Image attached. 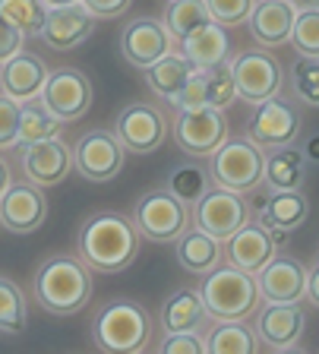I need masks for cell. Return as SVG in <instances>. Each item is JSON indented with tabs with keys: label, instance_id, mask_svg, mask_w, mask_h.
<instances>
[{
	"label": "cell",
	"instance_id": "cell-1",
	"mask_svg": "<svg viewBox=\"0 0 319 354\" xmlns=\"http://www.w3.org/2000/svg\"><path fill=\"white\" fill-rule=\"evenodd\" d=\"M142 234L136 231L133 218L117 209H98L79 225L76 234V257L89 266L92 272L114 275L133 266L139 257Z\"/></svg>",
	"mask_w": 319,
	"mask_h": 354
},
{
	"label": "cell",
	"instance_id": "cell-2",
	"mask_svg": "<svg viewBox=\"0 0 319 354\" xmlns=\"http://www.w3.org/2000/svg\"><path fill=\"white\" fill-rule=\"evenodd\" d=\"M32 297L51 317H73L92 301V269L79 257H48L32 275Z\"/></svg>",
	"mask_w": 319,
	"mask_h": 354
},
{
	"label": "cell",
	"instance_id": "cell-3",
	"mask_svg": "<svg viewBox=\"0 0 319 354\" xmlns=\"http://www.w3.org/2000/svg\"><path fill=\"white\" fill-rule=\"evenodd\" d=\"M92 339L108 354H142L152 345V319L136 301H108L92 323Z\"/></svg>",
	"mask_w": 319,
	"mask_h": 354
},
{
	"label": "cell",
	"instance_id": "cell-4",
	"mask_svg": "<svg viewBox=\"0 0 319 354\" xmlns=\"http://www.w3.org/2000/svg\"><path fill=\"white\" fill-rule=\"evenodd\" d=\"M200 295L212 319H246L256 313L262 301L260 288H256V275L244 272L231 263H222L209 275H202Z\"/></svg>",
	"mask_w": 319,
	"mask_h": 354
},
{
	"label": "cell",
	"instance_id": "cell-5",
	"mask_svg": "<svg viewBox=\"0 0 319 354\" xmlns=\"http://www.w3.org/2000/svg\"><path fill=\"white\" fill-rule=\"evenodd\" d=\"M262 155L266 149H260L250 136H238V140L228 136L209 155V177L215 187L246 196L262 184Z\"/></svg>",
	"mask_w": 319,
	"mask_h": 354
},
{
	"label": "cell",
	"instance_id": "cell-6",
	"mask_svg": "<svg viewBox=\"0 0 319 354\" xmlns=\"http://www.w3.org/2000/svg\"><path fill=\"white\" fill-rule=\"evenodd\" d=\"M133 225L146 241L174 243L190 225H193V215H190V206H186V203H180V199L164 187V190H148L136 199Z\"/></svg>",
	"mask_w": 319,
	"mask_h": 354
},
{
	"label": "cell",
	"instance_id": "cell-7",
	"mask_svg": "<svg viewBox=\"0 0 319 354\" xmlns=\"http://www.w3.org/2000/svg\"><path fill=\"white\" fill-rule=\"evenodd\" d=\"M228 118L218 108H177L171 124V136L180 152L190 158H209L228 140Z\"/></svg>",
	"mask_w": 319,
	"mask_h": 354
},
{
	"label": "cell",
	"instance_id": "cell-8",
	"mask_svg": "<svg viewBox=\"0 0 319 354\" xmlns=\"http://www.w3.org/2000/svg\"><path fill=\"white\" fill-rule=\"evenodd\" d=\"M38 98L45 102V108L60 124H73V120L89 114L95 88H92V80L82 73L79 66H57V70L48 73L45 88H41Z\"/></svg>",
	"mask_w": 319,
	"mask_h": 354
},
{
	"label": "cell",
	"instance_id": "cell-9",
	"mask_svg": "<svg viewBox=\"0 0 319 354\" xmlns=\"http://www.w3.org/2000/svg\"><path fill=\"white\" fill-rule=\"evenodd\" d=\"M126 149L114 136V130H89L73 146V168L89 184H108L124 171Z\"/></svg>",
	"mask_w": 319,
	"mask_h": 354
},
{
	"label": "cell",
	"instance_id": "cell-10",
	"mask_svg": "<svg viewBox=\"0 0 319 354\" xmlns=\"http://www.w3.org/2000/svg\"><path fill=\"white\" fill-rule=\"evenodd\" d=\"M168 118L155 104L130 102L114 120V136L120 140V146L133 155H152L168 142Z\"/></svg>",
	"mask_w": 319,
	"mask_h": 354
},
{
	"label": "cell",
	"instance_id": "cell-11",
	"mask_svg": "<svg viewBox=\"0 0 319 354\" xmlns=\"http://www.w3.org/2000/svg\"><path fill=\"white\" fill-rule=\"evenodd\" d=\"M231 76L238 86V98L246 104H260L266 98H275L282 92L284 70L275 54L266 51H244L231 60Z\"/></svg>",
	"mask_w": 319,
	"mask_h": 354
},
{
	"label": "cell",
	"instance_id": "cell-12",
	"mask_svg": "<svg viewBox=\"0 0 319 354\" xmlns=\"http://www.w3.org/2000/svg\"><path fill=\"white\" fill-rule=\"evenodd\" d=\"M190 215H193L196 228H202L206 234L224 243L244 221H250V206H246V196H240V193L224 190V187H209L193 203Z\"/></svg>",
	"mask_w": 319,
	"mask_h": 354
},
{
	"label": "cell",
	"instance_id": "cell-13",
	"mask_svg": "<svg viewBox=\"0 0 319 354\" xmlns=\"http://www.w3.org/2000/svg\"><path fill=\"white\" fill-rule=\"evenodd\" d=\"M246 136L260 149H278V146H294L300 136V114L291 102L284 98H266V102L253 104L250 124H246Z\"/></svg>",
	"mask_w": 319,
	"mask_h": 354
},
{
	"label": "cell",
	"instance_id": "cell-14",
	"mask_svg": "<svg viewBox=\"0 0 319 354\" xmlns=\"http://www.w3.org/2000/svg\"><path fill=\"white\" fill-rule=\"evenodd\" d=\"M238 102V86L231 76V60H222L215 66H200L186 86L171 98L174 108H218L224 111L228 104Z\"/></svg>",
	"mask_w": 319,
	"mask_h": 354
},
{
	"label": "cell",
	"instance_id": "cell-15",
	"mask_svg": "<svg viewBox=\"0 0 319 354\" xmlns=\"http://www.w3.org/2000/svg\"><path fill=\"white\" fill-rule=\"evenodd\" d=\"M48 218V196L45 187L32 180H13L0 196V228L10 234H32Z\"/></svg>",
	"mask_w": 319,
	"mask_h": 354
},
{
	"label": "cell",
	"instance_id": "cell-16",
	"mask_svg": "<svg viewBox=\"0 0 319 354\" xmlns=\"http://www.w3.org/2000/svg\"><path fill=\"white\" fill-rule=\"evenodd\" d=\"M171 51H174L171 32H168L164 19H155V16H136L120 32V54L136 70H146V66H152L155 60H162Z\"/></svg>",
	"mask_w": 319,
	"mask_h": 354
},
{
	"label": "cell",
	"instance_id": "cell-17",
	"mask_svg": "<svg viewBox=\"0 0 319 354\" xmlns=\"http://www.w3.org/2000/svg\"><path fill=\"white\" fill-rule=\"evenodd\" d=\"M307 329V310L300 304H266L256 313V339L269 351H291L297 348Z\"/></svg>",
	"mask_w": 319,
	"mask_h": 354
},
{
	"label": "cell",
	"instance_id": "cell-18",
	"mask_svg": "<svg viewBox=\"0 0 319 354\" xmlns=\"http://www.w3.org/2000/svg\"><path fill=\"white\" fill-rule=\"evenodd\" d=\"M256 288L266 304H300L307 297V266L297 257L275 253L256 272Z\"/></svg>",
	"mask_w": 319,
	"mask_h": 354
},
{
	"label": "cell",
	"instance_id": "cell-19",
	"mask_svg": "<svg viewBox=\"0 0 319 354\" xmlns=\"http://www.w3.org/2000/svg\"><path fill=\"white\" fill-rule=\"evenodd\" d=\"M95 32V16L82 3H67V7H51L45 13V26L38 35L45 38L51 51H73L82 41H89Z\"/></svg>",
	"mask_w": 319,
	"mask_h": 354
},
{
	"label": "cell",
	"instance_id": "cell-20",
	"mask_svg": "<svg viewBox=\"0 0 319 354\" xmlns=\"http://www.w3.org/2000/svg\"><path fill=\"white\" fill-rule=\"evenodd\" d=\"M70 168H73V149L60 140V136L23 146V174L32 184L54 187L60 180H67Z\"/></svg>",
	"mask_w": 319,
	"mask_h": 354
},
{
	"label": "cell",
	"instance_id": "cell-21",
	"mask_svg": "<svg viewBox=\"0 0 319 354\" xmlns=\"http://www.w3.org/2000/svg\"><path fill=\"white\" fill-rule=\"evenodd\" d=\"M297 10L291 7V0H256L246 16V29H250L253 41L262 48H282L291 41V29H294Z\"/></svg>",
	"mask_w": 319,
	"mask_h": 354
},
{
	"label": "cell",
	"instance_id": "cell-22",
	"mask_svg": "<svg viewBox=\"0 0 319 354\" xmlns=\"http://www.w3.org/2000/svg\"><path fill=\"white\" fill-rule=\"evenodd\" d=\"M48 73H51V70H48L45 60L38 57V54L16 51L10 60L0 64V92L23 104V102H29V98L41 95Z\"/></svg>",
	"mask_w": 319,
	"mask_h": 354
},
{
	"label": "cell",
	"instance_id": "cell-23",
	"mask_svg": "<svg viewBox=\"0 0 319 354\" xmlns=\"http://www.w3.org/2000/svg\"><path fill=\"white\" fill-rule=\"evenodd\" d=\"M275 253H278V247L272 243L269 231L262 228L260 221H256V225H253V221H244V225L224 241V259H228L231 266L244 269V272H250V275L260 272Z\"/></svg>",
	"mask_w": 319,
	"mask_h": 354
},
{
	"label": "cell",
	"instance_id": "cell-24",
	"mask_svg": "<svg viewBox=\"0 0 319 354\" xmlns=\"http://www.w3.org/2000/svg\"><path fill=\"white\" fill-rule=\"evenodd\" d=\"M174 253H177L180 269H186L196 279L209 275L215 266L224 263V243L215 241L212 234H206L202 228H186L174 241Z\"/></svg>",
	"mask_w": 319,
	"mask_h": 354
},
{
	"label": "cell",
	"instance_id": "cell-25",
	"mask_svg": "<svg viewBox=\"0 0 319 354\" xmlns=\"http://www.w3.org/2000/svg\"><path fill=\"white\" fill-rule=\"evenodd\" d=\"M209 313L202 304L200 288H177L162 304V329L164 332H202Z\"/></svg>",
	"mask_w": 319,
	"mask_h": 354
},
{
	"label": "cell",
	"instance_id": "cell-26",
	"mask_svg": "<svg viewBox=\"0 0 319 354\" xmlns=\"http://www.w3.org/2000/svg\"><path fill=\"white\" fill-rule=\"evenodd\" d=\"M307 218H310V199L304 190H272V196L260 206L262 228H282L291 234Z\"/></svg>",
	"mask_w": 319,
	"mask_h": 354
},
{
	"label": "cell",
	"instance_id": "cell-27",
	"mask_svg": "<svg viewBox=\"0 0 319 354\" xmlns=\"http://www.w3.org/2000/svg\"><path fill=\"white\" fill-rule=\"evenodd\" d=\"M304 177H307V162L300 149L294 146L266 149V155H262V184H269V190H300Z\"/></svg>",
	"mask_w": 319,
	"mask_h": 354
},
{
	"label": "cell",
	"instance_id": "cell-28",
	"mask_svg": "<svg viewBox=\"0 0 319 354\" xmlns=\"http://www.w3.org/2000/svg\"><path fill=\"white\" fill-rule=\"evenodd\" d=\"M180 54L193 66H215V64H222V60H228L231 35L224 26H218V22L212 19L180 41Z\"/></svg>",
	"mask_w": 319,
	"mask_h": 354
},
{
	"label": "cell",
	"instance_id": "cell-29",
	"mask_svg": "<svg viewBox=\"0 0 319 354\" xmlns=\"http://www.w3.org/2000/svg\"><path fill=\"white\" fill-rule=\"evenodd\" d=\"M196 70H200V66H193L180 51H171V54H164L162 60H155L152 66H146L142 73H146V86L152 88L158 98L171 102L180 88L186 86V80H190Z\"/></svg>",
	"mask_w": 319,
	"mask_h": 354
},
{
	"label": "cell",
	"instance_id": "cell-30",
	"mask_svg": "<svg viewBox=\"0 0 319 354\" xmlns=\"http://www.w3.org/2000/svg\"><path fill=\"white\" fill-rule=\"evenodd\" d=\"M260 351L256 332L244 319H215L206 332V354H253Z\"/></svg>",
	"mask_w": 319,
	"mask_h": 354
},
{
	"label": "cell",
	"instance_id": "cell-31",
	"mask_svg": "<svg viewBox=\"0 0 319 354\" xmlns=\"http://www.w3.org/2000/svg\"><path fill=\"white\" fill-rule=\"evenodd\" d=\"M60 133V120L45 108L41 98H29L19 104V133H16V146H32V142L51 140Z\"/></svg>",
	"mask_w": 319,
	"mask_h": 354
},
{
	"label": "cell",
	"instance_id": "cell-32",
	"mask_svg": "<svg viewBox=\"0 0 319 354\" xmlns=\"http://www.w3.org/2000/svg\"><path fill=\"white\" fill-rule=\"evenodd\" d=\"M209 187H212V177H209V168L200 165V158L174 165L171 174H168V190H171L180 203H186V206H193Z\"/></svg>",
	"mask_w": 319,
	"mask_h": 354
},
{
	"label": "cell",
	"instance_id": "cell-33",
	"mask_svg": "<svg viewBox=\"0 0 319 354\" xmlns=\"http://www.w3.org/2000/svg\"><path fill=\"white\" fill-rule=\"evenodd\" d=\"M206 22H212L206 0H171L168 13H164V26H168L174 41H184L186 35H193L196 29H202Z\"/></svg>",
	"mask_w": 319,
	"mask_h": 354
},
{
	"label": "cell",
	"instance_id": "cell-34",
	"mask_svg": "<svg viewBox=\"0 0 319 354\" xmlns=\"http://www.w3.org/2000/svg\"><path fill=\"white\" fill-rule=\"evenodd\" d=\"M29 323V307H26L23 288L10 279H0V332L19 335Z\"/></svg>",
	"mask_w": 319,
	"mask_h": 354
},
{
	"label": "cell",
	"instance_id": "cell-35",
	"mask_svg": "<svg viewBox=\"0 0 319 354\" xmlns=\"http://www.w3.org/2000/svg\"><path fill=\"white\" fill-rule=\"evenodd\" d=\"M0 13L7 16L16 29L29 38V35H38V32H41L48 7L41 0H0Z\"/></svg>",
	"mask_w": 319,
	"mask_h": 354
},
{
	"label": "cell",
	"instance_id": "cell-36",
	"mask_svg": "<svg viewBox=\"0 0 319 354\" xmlns=\"http://www.w3.org/2000/svg\"><path fill=\"white\" fill-rule=\"evenodd\" d=\"M291 86L300 104L319 108V57H297L291 66Z\"/></svg>",
	"mask_w": 319,
	"mask_h": 354
},
{
	"label": "cell",
	"instance_id": "cell-37",
	"mask_svg": "<svg viewBox=\"0 0 319 354\" xmlns=\"http://www.w3.org/2000/svg\"><path fill=\"white\" fill-rule=\"evenodd\" d=\"M300 57H319V10H304L294 16L291 41Z\"/></svg>",
	"mask_w": 319,
	"mask_h": 354
},
{
	"label": "cell",
	"instance_id": "cell-38",
	"mask_svg": "<svg viewBox=\"0 0 319 354\" xmlns=\"http://www.w3.org/2000/svg\"><path fill=\"white\" fill-rule=\"evenodd\" d=\"M253 3H256V0H206L209 16H212L218 26H224V29L244 26L250 10H253Z\"/></svg>",
	"mask_w": 319,
	"mask_h": 354
},
{
	"label": "cell",
	"instance_id": "cell-39",
	"mask_svg": "<svg viewBox=\"0 0 319 354\" xmlns=\"http://www.w3.org/2000/svg\"><path fill=\"white\" fill-rule=\"evenodd\" d=\"M16 133H19V102L0 92V149H13Z\"/></svg>",
	"mask_w": 319,
	"mask_h": 354
},
{
	"label": "cell",
	"instance_id": "cell-40",
	"mask_svg": "<svg viewBox=\"0 0 319 354\" xmlns=\"http://www.w3.org/2000/svg\"><path fill=\"white\" fill-rule=\"evenodd\" d=\"M162 354H206V339L200 332H168V339L158 345Z\"/></svg>",
	"mask_w": 319,
	"mask_h": 354
},
{
	"label": "cell",
	"instance_id": "cell-41",
	"mask_svg": "<svg viewBox=\"0 0 319 354\" xmlns=\"http://www.w3.org/2000/svg\"><path fill=\"white\" fill-rule=\"evenodd\" d=\"M23 44H26V35L16 29L7 16L0 13V64H3V60H10L16 51H23Z\"/></svg>",
	"mask_w": 319,
	"mask_h": 354
},
{
	"label": "cell",
	"instance_id": "cell-42",
	"mask_svg": "<svg viewBox=\"0 0 319 354\" xmlns=\"http://www.w3.org/2000/svg\"><path fill=\"white\" fill-rule=\"evenodd\" d=\"M95 19H117L133 7V0H79Z\"/></svg>",
	"mask_w": 319,
	"mask_h": 354
},
{
	"label": "cell",
	"instance_id": "cell-43",
	"mask_svg": "<svg viewBox=\"0 0 319 354\" xmlns=\"http://www.w3.org/2000/svg\"><path fill=\"white\" fill-rule=\"evenodd\" d=\"M300 155H304L307 165H319V133H310L300 142Z\"/></svg>",
	"mask_w": 319,
	"mask_h": 354
},
{
	"label": "cell",
	"instance_id": "cell-44",
	"mask_svg": "<svg viewBox=\"0 0 319 354\" xmlns=\"http://www.w3.org/2000/svg\"><path fill=\"white\" fill-rule=\"evenodd\" d=\"M307 301L313 307H319V263L313 269H307Z\"/></svg>",
	"mask_w": 319,
	"mask_h": 354
},
{
	"label": "cell",
	"instance_id": "cell-45",
	"mask_svg": "<svg viewBox=\"0 0 319 354\" xmlns=\"http://www.w3.org/2000/svg\"><path fill=\"white\" fill-rule=\"evenodd\" d=\"M13 184V171H10V165H7V158L0 155V196H3V190Z\"/></svg>",
	"mask_w": 319,
	"mask_h": 354
},
{
	"label": "cell",
	"instance_id": "cell-46",
	"mask_svg": "<svg viewBox=\"0 0 319 354\" xmlns=\"http://www.w3.org/2000/svg\"><path fill=\"white\" fill-rule=\"evenodd\" d=\"M291 7L297 13H304V10H319V0H291Z\"/></svg>",
	"mask_w": 319,
	"mask_h": 354
},
{
	"label": "cell",
	"instance_id": "cell-47",
	"mask_svg": "<svg viewBox=\"0 0 319 354\" xmlns=\"http://www.w3.org/2000/svg\"><path fill=\"white\" fill-rule=\"evenodd\" d=\"M41 3L51 10V7H67V3H79V0H41Z\"/></svg>",
	"mask_w": 319,
	"mask_h": 354
}]
</instances>
